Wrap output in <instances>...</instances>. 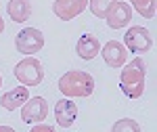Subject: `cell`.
<instances>
[{
  "label": "cell",
  "instance_id": "6da1fadb",
  "mask_svg": "<svg viewBox=\"0 0 157 132\" xmlns=\"http://www.w3.org/2000/svg\"><path fill=\"white\" fill-rule=\"evenodd\" d=\"M145 78H147V63L143 57H134L128 65H124L120 73V88L130 99H140L145 95Z\"/></svg>",
  "mask_w": 157,
  "mask_h": 132
},
{
  "label": "cell",
  "instance_id": "7a4b0ae2",
  "mask_svg": "<svg viewBox=\"0 0 157 132\" xmlns=\"http://www.w3.org/2000/svg\"><path fill=\"white\" fill-rule=\"evenodd\" d=\"M59 90L65 99H82L94 92V78L88 72L71 69L59 78Z\"/></svg>",
  "mask_w": 157,
  "mask_h": 132
},
{
  "label": "cell",
  "instance_id": "3957f363",
  "mask_svg": "<svg viewBox=\"0 0 157 132\" xmlns=\"http://www.w3.org/2000/svg\"><path fill=\"white\" fill-rule=\"evenodd\" d=\"M15 78L21 82V86L29 88V86H40L44 82V67L36 57H25L23 61H19L15 65Z\"/></svg>",
  "mask_w": 157,
  "mask_h": 132
},
{
  "label": "cell",
  "instance_id": "277c9868",
  "mask_svg": "<svg viewBox=\"0 0 157 132\" xmlns=\"http://www.w3.org/2000/svg\"><path fill=\"white\" fill-rule=\"evenodd\" d=\"M15 48L25 57H34L44 48V34L36 27H25L15 38Z\"/></svg>",
  "mask_w": 157,
  "mask_h": 132
},
{
  "label": "cell",
  "instance_id": "5b68a950",
  "mask_svg": "<svg viewBox=\"0 0 157 132\" xmlns=\"http://www.w3.org/2000/svg\"><path fill=\"white\" fill-rule=\"evenodd\" d=\"M124 46L128 48L130 52H136V55H143V52H149L153 48V36L151 32L140 27V25H132L128 27V32L124 34Z\"/></svg>",
  "mask_w": 157,
  "mask_h": 132
},
{
  "label": "cell",
  "instance_id": "8992f818",
  "mask_svg": "<svg viewBox=\"0 0 157 132\" xmlns=\"http://www.w3.org/2000/svg\"><path fill=\"white\" fill-rule=\"evenodd\" d=\"M48 115V103L44 96H29L21 105V120L25 124H40Z\"/></svg>",
  "mask_w": 157,
  "mask_h": 132
},
{
  "label": "cell",
  "instance_id": "52a82bcc",
  "mask_svg": "<svg viewBox=\"0 0 157 132\" xmlns=\"http://www.w3.org/2000/svg\"><path fill=\"white\" fill-rule=\"evenodd\" d=\"M105 21L111 29H124L126 25L132 21V6L124 0H115V4L109 9Z\"/></svg>",
  "mask_w": 157,
  "mask_h": 132
},
{
  "label": "cell",
  "instance_id": "ba28073f",
  "mask_svg": "<svg viewBox=\"0 0 157 132\" xmlns=\"http://www.w3.org/2000/svg\"><path fill=\"white\" fill-rule=\"evenodd\" d=\"M98 55H103V61L109 67H124L126 61H128V48L121 42H117V40H111L105 46H101Z\"/></svg>",
  "mask_w": 157,
  "mask_h": 132
},
{
  "label": "cell",
  "instance_id": "9c48e42d",
  "mask_svg": "<svg viewBox=\"0 0 157 132\" xmlns=\"http://www.w3.org/2000/svg\"><path fill=\"white\" fill-rule=\"evenodd\" d=\"M88 6V0H55L52 2V13L61 21H71Z\"/></svg>",
  "mask_w": 157,
  "mask_h": 132
},
{
  "label": "cell",
  "instance_id": "30bf717a",
  "mask_svg": "<svg viewBox=\"0 0 157 132\" xmlns=\"http://www.w3.org/2000/svg\"><path fill=\"white\" fill-rule=\"evenodd\" d=\"M55 120L61 128H71L73 122L78 120V105L69 101V99H63V101H57L55 105Z\"/></svg>",
  "mask_w": 157,
  "mask_h": 132
},
{
  "label": "cell",
  "instance_id": "8fae6325",
  "mask_svg": "<svg viewBox=\"0 0 157 132\" xmlns=\"http://www.w3.org/2000/svg\"><path fill=\"white\" fill-rule=\"evenodd\" d=\"M75 52L78 57L84 61H92L101 52V42L94 34H82L78 38V44H75Z\"/></svg>",
  "mask_w": 157,
  "mask_h": 132
},
{
  "label": "cell",
  "instance_id": "7c38bea8",
  "mask_svg": "<svg viewBox=\"0 0 157 132\" xmlns=\"http://www.w3.org/2000/svg\"><path fill=\"white\" fill-rule=\"evenodd\" d=\"M27 99H29L27 88H25V86H17V88H13V90H9V92H4V95H2L0 105L6 109V111H15V109L21 107Z\"/></svg>",
  "mask_w": 157,
  "mask_h": 132
},
{
  "label": "cell",
  "instance_id": "4fadbf2b",
  "mask_svg": "<svg viewBox=\"0 0 157 132\" xmlns=\"http://www.w3.org/2000/svg\"><path fill=\"white\" fill-rule=\"evenodd\" d=\"M6 13L15 23H25L32 17V2L29 0H9Z\"/></svg>",
  "mask_w": 157,
  "mask_h": 132
},
{
  "label": "cell",
  "instance_id": "5bb4252c",
  "mask_svg": "<svg viewBox=\"0 0 157 132\" xmlns=\"http://www.w3.org/2000/svg\"><path fill=\"white\" fill-rule=\"evenodd\" d=\"M130 6L145 19L155 17V0H130Z\"/></svg>",
  "mask_w": 157,
  "mask_h": 132
},
{
  "label": "cell",
  "instance_id": "9a60e30c",
  "mask_svg": "<svg viewBox=\"0 0 157 132\" xmlns=\"http://www.w3.org/2000/svg\"><path fill=\"white\" fill-rule=\"evenodd\" d=\"M115 4V0H88V9L92 11L94 17H101V19H105L107 17L109 9Z\"/></svg>",
  "mask_w": 157,
  "mask_h": 132
},
{
  "label": "cell",
  "instance_id": "2e32d148",
  "mask_svg": "<svg viewBox=\"0 0 157 132\" xmlns=\"http://www.w3.org/2000/svg\"><path fill=\"white\" fill-rule=\"evenodd\" d=\"M111 132H143L140 130V124L132 118H121L111 126Z\"/></svg>",
  "mask_w": 157,
  "mask_h": 132
},
{
  "label": "cell",
  "instance_id": "e0dca14e",
  "mask_svg": "<svg viewBox=\"0 0 157 132\" xmlns=\"http://www.w3.org/2000/svg\"><path fill=\"white\" fill-rule=\"evenodd\" d=\"M29 132H55V128L48 126V124H44V122H40V124H36Z\"/></svg>",
  "mask_w": 157,
  "mask_h": 132
},
{
  "label": "cell",
  "instance_id": "ac0fdd59",
  "mask_svg": "<svg viewBox=\"0 0 157 132\" xmlns=\"http://www.w3.org/2000/svg\"><path fill=\"white\" fill-rule=\"evenodd\" d=\"M0 132H15L11 126H0Z\"/></svg>",
  "mask_w": 157,
  "mask_h": 132
},
{
  "label": "cell",
  "instance_id": "d6986e66",
  "mask_svg": "<svg viewBox=\"0 0 157 132\" xmlns=\"http://www.w3.org/2000/svg\"><path fill=\"white\" fill-rule=\"evenodd\" d=\"M4 32V21H2V17H0V34Z\"/></svg>",
  "mask_w": 157,
  "mask_h": 132
},
{
  "label": "cell",
  "instance_id": "ffe728a7",
  "mask_svg": "<svg viewBox=\"0 0 157 132\" xmlns=\"http://www.w3.org/2000/svg\"><path fill=\"white\" fill-rule=\"evenodd\" d=\"M0 86H2V76H0Z\"/></svg>",
  "mask_w": 157,
  "mask_h": 132
}]
</instances>
